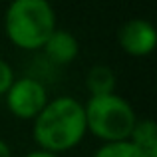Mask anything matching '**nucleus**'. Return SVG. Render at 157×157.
<instances>
[{
    "label": "nucleus",
    "instance_id": "nucleus-1",
    "mask_svg": "<svg viewBox=\"0 0 157 157\" xmlns=\"http://www.w3.org/2000/svg\"><path fill=\"white\" fill-rule=\"evenodd\" d=\"M86 131L88 127L84 104L70 96L48 100L46 107L36 115L32 127V135L38 147L54 155L80 145Z\"/></svg>",
    "mask_w": 157,
    "mask_h": 157
},
{
    "label": "nucleus",
    "instance_id": "nucleus-2",
    "mask_svg": "<svg viewBox=\"0 0 157 157\" xmlns=\"http://www.w3.org/2000/svg\"><path fill=\"white\" fill-rule=\"evenodd\" d=\"M4 30L14 46L42 50L56 30V12L46 0H14L4 14Z\"/></svg>",
    "mask_w": 157,
    "mask_h": 157
},
{
    "label": "nucleus",
    "instance_id": "nucleus-3",
    "mask_svg": "<svg viewBox=\"0 0 157 157\" xmlns=\"http://www.w3.org/2000/svg\"><path fill=\"white\" fill-rule=\"evenodd\" d=\"M84 111L88 131L105 143L127 141L137 123L133 107L117 94L90 98Z\"/></svg>",
    "mask_w": 157,
    "mask_h": 157
},
{
    "label": "nucleus",
    "instance_id": "nucleus-4",
    "mask_svg": "<svg viewBox=\"0 0 157 157\" xmlns=\"http://www.w3.org/2000/svg\"><path fill=\"white\" fill-rule=\"evenodd\" d=\"M48 92L42 82L34 78L14 80L6 92V107L12 115L20 119H36V115L46 107Z\"/></svg>",
    "mask_w": 157,
    "mask_h": 157
},
{
    "label": "nucleus",
    "instance_id": "nucleus-5",
    "mask_svg": "<svg viewBox=\"0 0 157 157\" xmlns=\"http://www.w3.org/2000/svg\"><path fill=\"white\" fill-rule=\"evenodd\" d=\"M117 40H119L121 50L125 54L141 58V56H147V54H151L155 50L157 32H155L151 22L141 20V18H133V20H127L119 28Z\"/></svg>",
    "mask_w": 157,
    "mask_h": 157
},
{
    "label": "nucleus",
    "instance_id": "nucleus-6",
    "mask_svg": "<svg viewBox=\"0 0 157 157\" xmlns=\"http://www.w3.org/2000/svg\"><path fill=\"white\" fill-rule=\"evenodd\" d=\"M46 52V56L50 58L54 64H70V62L76 60L78 52H80V44H78V38L68 30H54L52 36L46 40L42 48Z\"/></svg>",
    "mask_w": 157,
    "mask_h": 157
},
{
    "label": "nucleus",
    "instance_id": "nucleus-7",
    "mask_svg": "<svg viewBox=\"0 0 157 157\" xmlns=\"http://www.w3.org/2000/svg\"><path fill=\"white\" fill-rule=\"evenodd\" d=\"M127 141H131L147 157H157V129L151 119H137Z\"/></svg>",
    "mask_w": 157,
    "mask_h": 157
},
{
    "label": "nucleus",
    "instance_id": "nucleus-8",
    "mask_svg": "<svg viewBox=\"0 0 157 157\" xmlns=\"http://www.w3.org/2000/svg\"><path fill=\"white\" fill-rule=\"evenodd\" d=\"M86 88L90 92V98L94 96H107L115 94V74L107 66H94L88 70L86 76Z\"/></svg>",
    "mask_w": 157,
    "mask_h": 157
},
{
    "label": "nucleus",
    "instance_id": "nucleus-9",
    "mask_svg": "<svg viewBox=\"0 0 157 157\" xmlns=\"http://www.w3.org/2000/svg\"><path fill=\"white\" fill-rule=\"evenodd\" d=\"M94 157H147V155L139 151L131 141H115V143H104L94 153Z\"/></svg>",
    "mask_w": 157,
    "mask_h": 157
},
{
    "label": "nucleus",
    "instance_id": "nucleus-10",
    "mask_svg": "<svg viewBox=\"0 0 157 157\" xmlns=\"http://www.w3.org/2000/svg\"><path fill=\"white\" fill-rule=\"evenodd\" d=\"M12 84H14V72L6 60H0V96H6Z\"/></svg>",
    "mask_w": 157,
    "mask_h": 157
},
{
    "label": "nucleus",
    "instance_id": "nucleus-11",
    "mask_svg": "<svg viewBox=\"0 0 157 157\" xmlns=\"http://www.w3.org/2000/svg\"><path fill=\"white\" fill-rule=\"evenodd\" d=\"M24 157H60V155H54V153H48V151H42V149H36V151H30L28 155Z\"/></svg>",
    "mask_w": 157,
    "mask_h": 157
},
{
    "label": "nucleus",
    "instance_id": "nucleus-12",
    "mask_svg": "<svg viewBox=\"0 0 157 157\" xmlns=\"http://www.w3.org/2000/svg\"><path fill=\"white\" fill-rule=\"evenodd\" d=\"M0 157H12V151L4 139H0Z\"/></svg>",
    "mask_w": 157,
    "mask_h": 157
}]
</instances>
